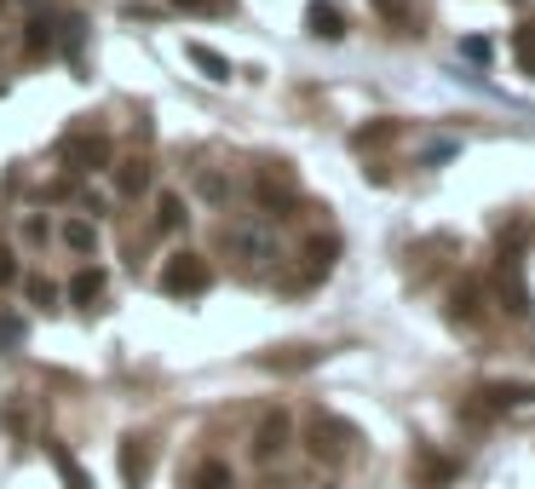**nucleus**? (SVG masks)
<instances>
[{"label":"nucleus","instance_id":"nucleus-1","mask_svg":"<svg viewBox=\"0 0 535 489\" xmlns=\"http://www.w3.org/2000/svg\"><path fill=\"white\" fill-rule=\"evenodd\" d=\"M225 248H231V259H242L248 271H259V265L277 259V231H271L265 219H236L231 231H225Z\"/></svg>","mask_w":535,"mask_h":489},{"label":"nucleus","instance_id":"nucleus-2","mask_svg":"<svg viewBox=\"0 0 535 489\" xmlns=\"http://www.w3.org/2000/svg\"><path fill=\"white\" fill-rule=\"evenodd\" d=\"M208 288H213V271L202 254H173L162 265V294H173V300H196Z\"/></svg>","mask_w":535,"mask_h":489},{"label":"nucleus","instance_id":"nucleus-3","mask_svg":"<svg viewBox=\"0 0 535 489\" xmlns=\"http://www.w3.org/2000/svg\"><path fill=\"white\" fill-rule=\"evenodd\" d=\"M351 443H357V426L340 415H317L311 426H305V449L317 455V461H340Z\"/></svg>","mask_w":535,"mask_h":489},{"label":"nucleus","instance_id":"nucleus-4","mask_svg":"<svg viewBox=\"0 0 535 489\" xmlns=\"http://www.w3.org/2000/svg\"><path fill=\"white\" fill-rule=\"evenodd\" d=\"M58 162L70 173H98V167H110V139L104 133H70L58 144Z\"/></svg>","mask_w":535,"mask_h":489},{"label":"nucleus","instance_id":"nucleus-5","mask_svg":"<svg viewBox=\"0 0 535 489\" xmlns=\"http://www.w3.org/2000/svg\"><path fill=\"white\" fill-rule=\"evenodd\" d=\"M495 294H501V311L507 317H530L535 311V300H530V288H524V277H518V265H495Z\"/></svg>","mask_w":535,"mask_h":489},{"label":"nucleus","instance_id":"nucleus-6","mask_svg":"<svg viewBox=\"0 0 535 489\" xmlns=\"http://www.w3.org/2000/svg\"><path fill=\"white\" fill-rule=\"evenodd\" d=\"M288 432H294V420L282 415V409H271L254 432V461H277L282 449H288Z\"/></svg>","mask_w":535,"mask_h":489},{"label":"nucleus","instance_id":"nucleus-7","mask_svg":"<svg viewBox=\"0 0 535 489\" xmlns=\"http://www.w3.org/2000/svg\"><path fill=\"white\" fill-rule=\"evenodd\" d=\"M305 24H311V35H323V41H340L346 35V12L334 0H311L305 6Z\"/></svg>","mask_w":535,"mask_h":489},{"label":"nucleus","instance_id":"nucleus-8","mask_svg":"<svg viewBox=\"0 0 535 489\" xmlns=\"http://www.w3.org/2000/svg\"><path fill=\"white\" fill-rule=\"evenodd\" d=\"M47 461L58 466V478H64V489H93V484H87V472H81V461H75V455H70V449H64L58 438H47Z\"/></svg>","mask_w":535,"mask_h":489},{"label":"nucleus","instance_id":"nucleus-9","mask_svg":"<svg viewBox=\"0 0 535 489\" xmlns=\"http://www.w3.org/2000/svg\"><path fill=\"white\" fill-rule=\"evenodd\" d=\"M58 236H64V248H70V254H93V248H98V225H93V219H81V213L64 219V231H58Z\"/></svg>","mask_w":535,"mask_h":489},{"label":"nucleus","instance_id":"nucleus-10","mask_svg":"<svg viewBox=\"0 0 535 489\" xmlns=\"http://www.w3.org/2000/svg\"><path fill=\"white\" fill-rule=\"evenodd\" d=\"M144 472H150V449H144L139 438H127V443H121V478L139 489V484H144Z\"/></svg>","mask_w":535,"mask_h":489},{"label":"nucleus","instance_id":"nucleus-11","mask_svg":"<svg viewBox=\"0 0 535 489\" xmlns=\"http://www.w3.org/2000/svg\"><path fill=\"white\" fill-rule=\"evenodd\" d=\"M116 190H121V196H144V190H150V162H144V156L121 162L116 167Z\"/></svg>","mask_w":535,"mask_h":489},{"label":"nucleus","instance_id":"nucleus-12","mask_svg":"<svg viewBox=\"0 0 535 489\" xmlns=\"http://www.w3.org/2000/svg\"><path fill=\"white\" fill-rule=\"evenodd\" d=\"M190 64H196V70L208 75V81H231V64H225V58H219V52L213 47H202V41H190Z\"/></svg>","mask_w":535,"mask_h":489},{"label":"nucleus","instance_id":"nucleus-13","mask_svg":"<svg viewBox=\"0 0 535 489\" xmlns=\"http://www.w3.org/2000/svg\"><path fill=\"white\" fill-rule=\"evenodd\" d=\"M58 47V24L52 18H29V35H24V52L29 58H41V52Z\"/></svg>","mask_w":535,"mask_h":489},{"label":"nucleus","instance_id":"nucleus-14","mask_svg":"<svg viewBox=\"0 0 535 489\" xmlns=\"http://www.w3.org/2000/svg\"><path fill=\"white\" fill-rule=\"evenodd\" d=\"M190 489H236V478H231V466L225 461H202L196 466V478H190Z\"/></svg>","mask_w":535,"mask_h":489},{"label":"nucleus","instance_id":"nucleus-15","mask_svg":"<svg viewBox=\"0 0 535 489\" xmlns=\"http://www.w3.org/2000/svg\"><path fill=\"white\" fill-rule=\"evenodd\" d=\"M478 397H489L495 409H518V403H535V386H484Z\"/></svg>","mask_w":535,"mask_h":489},{"label":"nucleus","instance_id":"nucleus-16","mask_svg":"<svg viewBox=\"0 0 535 489\" xmlns=\"http://www.w3.org/2000/svg\"><path fill=\"white\" fill-rule=\"evenodd\" d=\"M98 294H104V271H75V282H70V300H75V305H93Z\"/></svg>","mask_w":535,"mask_h":489},{"label":"nucleus","instance_id":"nucleus-17","mask_svg":"<svg viewBox=\"0 0 535 489\" xmlns=\"http://www.w3.org/2000/svg\"><path fill=\"white\" fill-rule=\"evenodd\" d=\"M24 340H29V323L18 317V311H0V351L24 346Z\"/></svg>","mask_w":535,"mask_h":489},{"label":"nucleus","instance_id":"nucleus-18","mask_svg":"<svg viewBox=\"0 0 535 489\" xmlns=\"http://www.w3.org/2000/svg\"><path fill=\"white\" fill-rule=\"evenodd\" d=\"M156 225H162V231H185V202H179L173 190L156 202Z\"/></svg>","mask_w":535,"mask_h":489},{"label":"nucleus","instance_id":"nucleus-19","mask_svg":"<svg viewBox=\"0 0 535 489\" xmlns=\"http://www.w3.org/2000/svg\"><path fill=\"white\" fill-rule=\"evenodd\" d=\"M305 254H311V277H323L328 265H334V254H340V242H334V236H317Z\"/></svg>","mask_w":535,"mask_h":489},{"label":"nucleus","instance_id":"nucleus-20","mask_svg":"<svg viewBox=\"0 0 535 489\" xmlns=\"http://www.w3.org/2000/svg\"><path fill=\"white\" fill-rule=\"evenodd\" d=\"M512 52H518V70L535 75V24H524L518 35H512Z\"/></svg>","mask_w":535,"mask_h":489},{"label":"nucleus","instance_id":"nucleus-21","mask_svg":"<svg viewBox=\"0 0 535 489\" xmlns=\"http://www.w3.org/2000/svg\"><path fill=\"white\" fill-rule=\"evenodd\" d=\"M81 41H87V24H81V18H64V24H58V47L70 52V58H81Z\"/></svg>","mask_w":535,"mask_h":489},{"label":"nucleus","instance_id":"nucleus-22","mask_svg":"<svg viewBox=\"0 0 535 489\" xmlns=\"http://www.w3.org/2000/svg\"><path fill=\"white\" fill-rule=\"evenodd\" d=\"M374 12L392 18V24H415V6H409V0H374Z\"/></svg>","mask_w":535,"mask_h":489},{"label":"nucleus","instance_id":"nucleus-23","mask_svg":"<svg viewBox=\"0 0 535 489\" xmlns=\"http://www.w3.org/2000/svg\"><path fill=\"white\" fill-rule=\"evenodd\" d=\"M472 311H478V288L461 282V288H455V323H472Z\"/></svg>","mask_w":535,"mask_h":489},{"label":"nucleus","instance_id":"nucleus-24","mask_svg":"<svg viewBox=\"0 0 535 489\" xmlns=\"http://www.w3.org/2000/svg\"><path fill=\"white\" fill-rule=\"evenodd\" d=\"M24 294H29L35 305H52V300H58V288H52L47 277H24Z\"/></svg>","mask_w":535,"mask_h":489},{"label":"nucleus","instance_id":"nucleus-25","mask_svg":"<svg viewBox=\"0 0 535 489\" xmlns=\"http://www.w3.org/2000/svg\"><path fill=\"white\" fill-rule=\"evenodd\" d=\"M196 190H202L208 202H225V196H231V185H225L219 173H202V179H196Z\"/></svg>","mask_w":535,"mask_h":489},{"label":"nucleus","instance_id":"nucleus-26","mask_svg":"<svg viewBox=\"0 0 535 489\" xmlns=\"http://www.w3.org/2000/svg\"><path fill=\"white\" fill-rule=\"evenodd\" d=\"M18 277H24V271H18V254H12V248H0V288H12Z\"/></svg>","mask_w":535,"mask_h":489},{"label":"nucleus","instance_id":"nucleus-27","mask_svg":"<svg viewBox=\"0 0 535 489\" xmlns=\"http://www.w3.org/2000/svg\"><path fill=\"white\" fill-rule=\"evenodd\" d=\"M461 52H466V58H478V64H489V41H466Z\"/></svg>","mask_w":535,"mask_h":489},{"label":"nucleus","instance_id":"nucleus-28","mask_svg":"<svg viewBox=\"0 0 535 489\" xmlns=\"http://www.w3.org/2000/svg\"><path fill=\"white\" fill-rule=\"evenodd\" d=\"M173 6H190V12H196V6H208V0H173Z\"/></svg>","mask_w":535,"mask_h":489},{"label":"nucleus","instance_id":"nucleus-29","mask_svg":"<svg viewBox=\"0 0 535 489\" xmlns=\"http://www.w3.org/2000/svg\"><path fill=\"white\" fill-rule=\"evenodd\" d=\"M288 489H334V484H288Z\"/></svg>","mask_w":535,"mask_h":489},{"label":"nucleus","instance_id":"nucleus-30","mask_svg":"<svg viewBox=\"0 0 535 489\" xmlns=\"http://www.w3.org/2000/svg\"><path fill=\"white\" fill-rule=\"evenodd\" d=\"M6 6H12V0H0V12H6Z\"/></svg>","mask_w":535,"mask_h":489}]
</instances>
